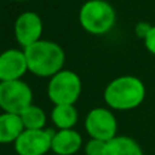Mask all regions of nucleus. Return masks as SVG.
<instances>
[{
  "label": "nucleus",
  "instance_id": "obj_1",
  "mask_svg": "<svg viewBox=\"0 0 155 155\" xmlns=\"http://www.w3.org/2000/svg\"><path fill=\"white\" fill-rule=\"evenodd\" d=\"M28 70L37 77H52L64 64V51L55 41L40 40L24 48Z\"/></svg>",
  "mask_w": 155,
  "mask_h": 155
},
{
  "label": "nucleus",
  "instance_id": "obj_2",
  "mask_svg": "<svg viewBox=\"0 0 155 155\" xmlns=\"http://www.w3.org/2000/svg\"><path fill=\"white\" fill-rule=\"evenodd\" d=\"M146 87L139 77L121 76L114 78L104 89V102L114 110H132L143 103Z\"/></svg>",
  "mask_w": 155,
  "mask_h": 155
},
{
  "label": "nucleus",
  "instance_id": "obj_3",
  "mask_svg": "<svg viewBox=\"0 0 155 155\" xmlns=\"http://www.w3.org/2000/svg\"><path fill=\"white\" fill-rule=\"evenodd\" d=\"M82 29L95 36L106 35L115 24V11L106 0H88L78 14Z\"/></svg>",
  "mask_w": 155,
  "mask_h": 155
},
{
  "label": "nucleus",
  "instance_id": "obj_4",
  "mask_svg": "<svg viewBox=\"0 0 155 155\" xmlns=\"http://www.w3.org/2000/svg\"><path fill=\"white\" fill-rule=\"evenodd\" d=\"M82 84L78 74L71 70H61L51 77L47 94L54 104H74L81 95Z\"/></svg>",
  "mask_w": 155,
  "mask_h": 155
},
{
  "label": "nucleus",
  "instance_id": "obj_5",
  "mask_svg": "<svg viewBox=\"0 0 155 155\" xmlns=\"http://www.w3.org/2000/svg\"><path fill=\"white\" fill-rule=\"evenodd\" d=\"M33 100V92L30 87L22 80L0 82V108L4 113L21 115Z\"/></svg>",
  "mask_w": 155,
  "mask_h": 155
},
{
  "label": "nucleus",
  "instance_id": "obj_6",
  "mask_svg": "<svg viewBox=\"0 0 155 155\" xmlns=\"http://www.w3.org/2000/svg\"><path fill=\"white\" fill-rule=\"evenodd\" d=\"M85 129L91 139L110 141L117 136V120L110 110L103 107L94 108L85 118Z\"/></svg>",
  "mask_w": 155,
  "mask_h": 155
},
{
  "label": "nucleus",
  "instance_id": "obj_7",
  "mask_svg": "<svg viewBox=\"0 0 155 155\" xmlns=\"http://www.w3.org/2000/svg\"><path fill=\"white\" fill-rule=\"evenodd\" d=\"M52 129H25L14 143L18 155H44L52 146Z\"/></svg>",
  "mask_w": 155,
  "mask_h": 155
},
{
  "label": "nucleus",
  "instance_id": "obj_8",
  "mask_svg": "<svg viewBox=\"0 0 155 155\" xmlns=\"http://www.w3.org/2000/svg\"><path fill=\"white\" fill-rule=\"evenodd\" d=\"M14 33L19 45L26 48L41 40L43 21L38 17V14H36L33 11L24 12L15 21Z\"/></svg>",
  "mask_w": 155,
  "mask_h": 155
},
{
  "label": "nucleus",
  "instance_id": "obj_9",
  "mask_svg": "<svg viewBox=\"0 0 155 155\" xmlns=\"http://www.w3.org/2000/svg\"><path fill=\"white\" fill-rule=\"evenodd\" d=\"M28 70V62L24 51L7 50L0 54V82L21 80Z\"/></svg>",
  "mask_w": 155,
  "mask_h": 155
},
{
  "label": "nucleus",
  "instance_id": "obj_10",
  "mask_svg": "<svg viewBox=\"0 0 155 155\" xmlns=\"http://www.w3.org/2000/svg\"><path fill=\"white\" fill-rule=\"evenodd\" d=\"M82 146V137L74 129H62L54 133L51 150L55 155H74Z\"/></svg>",
  "mask_w": 155,
  "mask_h": 155
},
{
  "label": "nucleus",
  "instance_id": "obj_11",
  "mask_svg": "<svg viewBox=\"0 0 155 155\" xmlns=\"http://www.w3.org/2000/svg\"><path fill=\"white\" fill-rule=\"evenodd\" d=\"M25 130L21 115L3 113L0 114V144L15 143Z\"/></svg>",
  "mask_w": 155,
  "mask_h": 155
},
{
  "label": "nucleus",
  "instance_id": "obj_12",
  "mask_svg": "<svg viewBox=\"0 0 155 155\" xmlns=\"http://www.w3.org/2000/svg\"><path fill=\"white\" fill-rule=\"evenodd\" d=\"M104 155H143V150L136 140L128 136H115L107 141Z\"/></svg>",
  "mask_w": 155,
  "mask_h": 155
},
{
  "label": "nucleus",
  "instance_id": "obj_13",
  "mask_svg": "<svg viewBox=\"0 0 155 155\" xmlns=\"http://www.w3.org/2000/svg\"><path fill=\"white\" fill-rule=\"evenodd\" d=\"M51 120L59 130L73 129L78 121V113L74 104H56L51 111Z\"/></svg>",
  "mask_w": 155,
  "mask_h": 155
},
{
  "label": "nucleus",
  "instance_id": "obj_14",
  "mask_svg": "<svg viewBox=\"0 0 155 155\" xmlns=\"http://www.w3.org/2000/svg\"><path fill=\"white\" fill-rule=\"evenodd\" d=\"M21 120H22L25 129H33V130L44 129V126L47 124V117H45L44 110L35 104H30L26 110L22 111Z\"/></svg>",
  "mask_w": 155,
  "mask_h": 155
},
{
  "label": "nucleus",
  "instance_id": "obj_15",
  "mask_svg": "<svg viewBox=\"0 0 155 155\" xmlns=\"http://www.w3.org/2000/svg\"><path fill=\"white\" fill-rule=\"evenodd\" d=\"M107 141H102L97 139H91L85 146V154L87 155H104Z\"/></svg>",
  "mask_w": 155,
  "mask_h": 155
},
{
  "label": "nucleus",
  "instance_id": "obj_16",
  "mask_svg": "<svg viewBox=\"0 0 155 155\" xmlns=\"http://www.w3.org/2000/svg\"><path fill=\"white\" fill-rule=\"evenodd\" d=\"M151 29H152L151 24H148V22H139V24L136 25V28H135V33H136V36H137L139 38H143L144 40Z\"/></svg>",
  "mask_w": 155,
  "mask_h": 155
},
{
  "label": "nucleus",
  "instance_id": "obj_17",
  "mask_svg": "<svg viewBox=\"0 0 155 155\" xmlns=\"http://www.w3.org/2000/svg\"><path fill=\"white\" fill-rule=\"evenodd\" d=\"M144 44H146V48L148 50V52L155 56V26L154 25H152V29L150 30V33L147 35V37L144 38Z\"/></svg>",
  "mask_w": 155,
  "mask_h": 155
},
{
  "label": "nucleus",
  "instance_id": "obj_18",
  "mask_svg": "<svg viewBox=\"0 0 155 155\" xmlns=\"http://www.w3.org/2000/svg\"><path fill=\"white\" fill-rule=\"evenodd\" d=\"M15 2H25V0H15Z\"/></svg>",
  "mask_w": 155,
  "mask_h": 155
}]
</instances>
